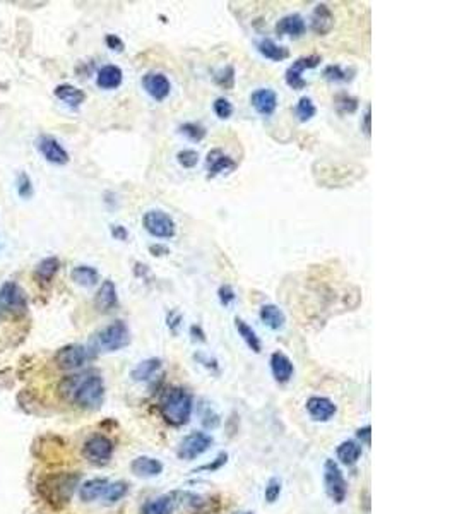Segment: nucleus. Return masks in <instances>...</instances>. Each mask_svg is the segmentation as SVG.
I'll return each instance as SVG.
<instances>
[{
  "instance_id": "b1692460",
  "label": "nucleus",
  "mask_w": 457,
  "mask_h": 514,
  "mask_svg": "<svg viewBox=\"0 0 457 514\" xmlns=\"http://www.w3.org/2000/svg\"><path fill=\"white\" fill-rule=\"evenodd\" d=\"M337 459H339L343 465L353 466L360 461L362 458L363 450L362 444L356 443V440H343V443L337 446Z\"/></svg>"
},
{
  "instance_id": "dca6fc26",
  "label": "nucleus",
  "mask_w": 457,
  "mask_h": 514,
  "mask_svg": "<svg viewBox=\"0 0 457 514\" xmlns=\"http://www.w3.org/2000/svg\"><path fill=\"white\" fill-rule=\"evenodd\" d=\"M307 412L316 422H329L336 415V405L324 396H312L307 400Z\"/></svg>"
},
{
  "instance_id": "e433bc0d",
  "label": "nucleus",
  "mask_w": 457,
  "mask_h": 514,
  "mask_svg": "<svg viewBox=\"0 0 457 514\" xmlns=\"http://www.w3.org/2000/svg\"><path fill=\"white\" fill-rule=\"evenodd\" d=\"M180 132L189 137L190 141H194V143H201L206 137V129L201 124H195V122H187V124L180 125Z\"/></svg>"
},
{
  "instance_id": "a878e982",
  "label": "nucleus",
  "mask_w": 457,
  "mask_h": 514,
  "mask_svg": "<svg viewBox=\"0 0 457 514\" xmlns=\"http://www.w3.org/2000/svg\"><path fill=\"white\" fill-rule=\"evenodd\" d=\"M53 93H55V97L59 98L60 102H64L65 105L72 106V109L79 106L80 103H84V99H86L84 91L79 90V88L72 86V84H59Z\"/></svg>"
},
{
  "instance_id": "9d476101",
  "label": "nucleus",
  "mask_w": 457,
  "mask_h": 514,
  "mask_svg": "<svg viewBox=\"0 0 457 514\" xmlns=\"http://www.w3.org/2000/svg\"><path fill=\"white\" fill-rule=\"evenodd\" d=\"M321 62H322V59L318 55L300 57V59L295 60V62L288 67L286 74H284V79H286L288 86L293 88V90H303V88L307 86V81L303 79V76H302L303 71L317 67Z\"/></svg>"
},
{
  "instance_id": "a211bd4d",
  "label": "nucleus",
  "mask_w": 457,
  "mask_h": 514,
  "mask_svg": "<svg viewBox=\"0 0 457 514\" xmlns=\"http://www.w3.org/2000/svg\"><path fill=\"white\" fill-rule=\"evenodd\" d=\"M271 370L272 375H274L276 381L279 384H286V382L291 381L295 374V367L293 362L290 360V356L284 355L283 352H274L271 355Z\"/></svg>"
},
{
  "instance_id": "3c124183",
  "label": "nucleus",
  "mask_w": 457,
  "mask_h": 514,
  "mask_svg": "<svg viewBox=\"0 0 457 514\" xmlns=\"http://www.w3.org/2000/svg\"><path fill=\"white\" fill-rule=\"evenodd\" d=\"M233 514H253V513H248V511H237V513H233Z\"/></svg>"
},
{
  "instance_id": "4c0bfd02",
  "label": "nucleus",
  "mask_w": 457,
  "mask_h": 514,
  "mask_svg": "<svg viewBox=\"0 0 457 514\" xmlns=\"http://www.w3.org/2000/svg\"><path fill=\"white\" fill-rule=\"evenodd\" d=\"M281 490H283V483L279 478H271L266 485V492H264V497L269 504H274L278 501L279 496H281Z\"/></svg>"
},
{
  "instance_id": "8fccbe9b",
  "label": "nucleus",
  "mask_w": 457,
  "mask_h": 514,
  "mask_svg": "<svg viewBox=\"0 0 457 514\" xmlns=\"http://www.w3.org/2000/svg\"><path fill=\"white\" fill-rule=\"evenodd\" d=\"M149 251L153 252V256H167L168 252H170V251H168L167 245H160V244L151 245V247H149Z\"/></svg>"
},
{
  "instance_id": "ea45409f",
  "label": "nucleus",
  "mask_w": 457,
  "mask_h": 514,
  "mask_svg": "<svg viewBox=\"0 0 457 514\" xmlns=\"http://www.w3.org/2000/svg\"><path fill=\"white\" fill-rule=\"evenodd\" d=\"M213 109L214 113H216L220 118H223V120H226V118H230L233 115V105L226 98H218L216 102H214Z\"/></svg>"
},
{
  "instance_id": "37998d69",
  "label": "nucleus",
  "mask_w": 457,
  "mask_h": 514,
  "mask_svg": "<svg viewBox=\"0 0 457 514\" xmlns=\"http://www.w3.org/2000/svg\"><path fill=\"white\" fill-rule=\"evenodd\" d=\"M216 83L223 88H232L233 83H235V71H233V67H226L225 71H221L216 76Z\"/></svg>"
},
{
  "instance_id": "aec40b11",
  "label": "nucleus",
  "mask_w": 457,
  "mask_h": 514,
  "mask_svg": "<svg viewBox=\"0 0 457 514\" xmlns=\"http://www.w3.org/2000/svg\"><path fill=\"white\" fill-rule=\"evenodd\" d=\"M307 32L305 19L300 14H288L283 19H279L278 25H276V33L281 34V36H293L298 38Z\"/></svg>"
},
{
  "instance_id": "bb28decb",
  "label": "nucleus",
  "mask_w": 457,
  "mask_h": 514,
  "mask_svg": "<svg viewBox=\"0 0 457 514\" xmlns=\"http://www.w3.org/2000/svg\"><path fill=\"white\" fill-rule=\"evenodd\" d=\"M257 50L260 52V55L266 57L269 60H274V62H281V60L288 59L290 57V52L288 48L281 47L278 45L276 41H272L271 38H262V40L257 43Z\"/></svg>"
},
{
  "instance_id": "9b49d317",
  "label": "nucleus",
  "mask_w": 457,
  "mask_h": 514,
  "mask_svg": "<svg viewBox=\"0 0 457 514\" xmlns=\"http://www.w3.org/2000/svg\"><path fill=\"white\" fill-rule=\"evenodd\" d=\"M36 149L48 163L52 165H65L69 163V153L55 137L40 136L36 139Z\"/></svg>"
},
{
  "instance_id": "ddd939ff",
  "label": "nucleus",
  "mask_w": 457,
  "mask_h": 514,
  "mask_svg": "<svg viewBox=\"0 0 457 514\" xmlns=\"http://www.w3.org/2000/svg\"><path fill=\"white\" fill-rule=\"evenodd\" d=\"M142 88L146 90V93L149 95L156 102H163L170 97L171 84L170 81L161 72H148V74L142 78Z\"/></svg>"
},
{
  "instance_id": "72a5a7b5",
  "label": "nucleus",
  "mask_w": 457,
  "mask_h": 514,
  "mask_svg": "<svg viewBox=\"0 0 457 514\" xmlns=\"http://www.w3.org/2000/svg\"><path fill=\"white\" fill-rule=\"evenodd\" d=\"M295 113H297L300 122H307L317 113V109H316V105H314L312 99H310L309 97H303V98H300L297 106H295Z\"/></svg>"
},
{
  "instance_id": "c85d7f7f",
  "label": "nucleus",
  "mask_w": 457,
  "mask_h": 514,
  "mask_svg": "<svg viewBox=\"0 0 457 514\" xmlns=\"http://www.w3.org/2000/svg\"><path fill=\"white\" fill-rule=\"evenodd\" d=\"M174 496H160L146 502L141 514H171L174 513Z\"/></svg>"
},
{
  "instance_id": "6ab92c4d",
  "label": "nucleus",
  "mask_w": 457,
  "mask_h": 514,
  "mask_svg": "<svg viewBox=\"0 0 457 514\" xmlns=\"http://www.w3.org/2000/svg\"><path fill=\"white\" fill-rule=\"evenodd\" d=\"M310 28L318 36H325L334 28V14L325 4H318L310 18Z\"/></svg>"
},
{
  "instance_id": "20e7f679",
  "label": "nucleus",
  "mask_w": 457,
  "mask_h": 514,
  "mask_svg": "<svg viewBox=\"0 0 457 514\" xmlns=\"http://www.w3.org/2000/svg\"><path fill=\"white\" fill-rule=\"evenodd\" d=\"M130 343L129 326L124 321H115L98 331L93 338V347L98 352H117Z\"/></svg>"
},
{
  "instance_id": "6e6552de",
  "label": "nucleus",
  "mask_w": 457,
  "mask_h": 514,
  "mask_svg": "<svg viewBox=\"0 0 457 514\" xmlns=\"http://www.w3.org/2000/svg\"><path fill=\"white\" fill-rule=\"evenodd\" d=\"M90 359V348L83 347V345H67V347H62L57 352L55 363L62 370H76L80 369Z\"/></svg>"
},
{
  "instance_id": "a19ab883",
  "label": "nucleus",
  "mask_w": 457,
  "mask_h": 514,
  "mask_svg": "<svg viewBox=\"0 0 457 514\" xmlns=\"http://www.w3.org/2000/svg\"><path fill=\"white\" fill-rule=\"evenodd\" d=\"M17 193H19V195H21V197H24V199L31 197V195H33L31 179H29L26 174L19 175V179H17Z\"/></svg>"
},
{
  "instance_id": "09e8293b",
  "label": "nucleus",
  "mask_w": 457,
  "mask_h": 514,
  "mask_svg": "<svg viewBox=\"0 0 457 514\" xmlns=\"http://www.w3.org/2000/svg\"><path fill=\"white\" fill-rule=\"evenodd\" d=\"M370 120H372V110H370V106H367V110H365V115H363V132L367 134V136H370V130H372Z\"/></svg>"
},
{
  "instance_id": "c756f323",
  "label": "nucleus",
  "mask_w": 457,
  "mask_h": 514,
  "mask_svg": "<svg viewBox=\"0 0 457 514\" xmlns=\"http://www.w3.org/2000/svg\"><path fill=\"white\" fill-rule=\"evenodd\" d=\"M161 360L160 359H148L144 362H141L136 369L132 370V379L134 381H149V379L155 377L161 369Z\"/></svg>"
},
{
  "instance_id": "49530a36",
  "label": "nucleus",
  "mask_w": 457,
  "mask_h": 514,
  "mask_svg": "<svg viewBox=\"0 0 457 514\" xmlns=\"http://www.w3.org/2000/svg\"><path fill=\"white\" fill-rule=\"evenodd\" d=\"M111 235H113L117 240H127L129 232H127L122 225H111Z\"/></svg>"
},
{
  "instance_id": "5701e85b",
  "label": "nucleus",
  "mask_w": 457,
  "mask_h": 514,
  "mask_svg": "<svg viewBox=\"0 0 457 514\" xmlns=\"http://www.w3.org/2000/svg\"><path fill=\"white\" fill-rule=\"evenodd\" d=\"M259 317L269 329H272V331H279V329H283L284 322H286V316H284V312L274 304H266L260 307Z\"/></svg>"
},
{
  "instance_id": "0eeeda50",
  "label": "nucleus",
  "mask_w": 457,
  "mask_h": 514,
  "mask_svg": "<svg viewBox=\"0 0 457 514\" xmlns=\"http://www.w3.org/2000/svg\"><path fill=\"white\" fill-rule=\"evenodd\" d=\"M211 446H213V437L209 434H206V432H190L189 436L182 439L176 454H178L180 459L192 461V459L199 458L206 451H209Z\"/></svg>"
},
{
  "instance_id": "f704fd0d",
  "label": "nucleus",
  "mask_w": 457,
  "mask_h": 514,
  "mask_svg": "<svg viewBox=\"0 0 457 514\" xmlns=\"http://www.w3.org/2000/svg\"><path fill=\"white\" fill-rule=\"evenodd\" d=\"M334 103H336L337 112H339L341 115L355 113L356 109H358V99H356L355 97H351V95H348V93L337 95L336 99H334Z\"/></svg>"
},
{
  "instance_id": "58836bf2",
  "label": "nucleus",
  "mask_w": 457,
  "mask_h": 514,
  "mask_svg": "<svg viewBox=\"0 0 457 514\" xmlns=\"http://www.w3.org/2000/svg\"><path fill=\"white\" fill-rule=\"evenodd\" d=\"M176 160L183 168H194L199 163V155L194 149H183V151L176 155Z\"/></svg>"
},
{
  "instance_id": "f257e3e1",
  "label": "nucleus",
  "mask_w": 457,
  "mask_h": 514,
  "mask_svg": "<svg viewBox=\"0 0 457 514\" xmlns=\"http://www.w3.org/2000/svg\"><path fill=\"white\" fill-rule=\"evenodd\" d=\"M60 396L65 401L76 403L80 408H98L105 398V384L101 375L93 370L72 374L62 379L59 386Z\"/></svg>"
},
{
  "instance_id": "a18cd8bd",
  "label": "nucleus",
  "mask_w": 457,
  "mask_h": 514,
  "mask_svg": "<svg viewBox=\"0 0 457 514\" xmlns=\"http://www.w3.org/2000/svg\"><path fill=\"white\" fill-rule=\"evenodd\" d=\"M356 436H358V439L362 440V444H367V446H370L372 443V427L370 425H365V427L358 429V432H356Z\"/></svg>"
},
{
  "instance_id": "79ce46f5",
  "label": "nucleus",
  "mask_w": 457,
  "mask_h": 514,
  "mask_svg": "<svg viewBox=\"0 0 457 514\" xmlns=\"http://www.w3.org/2000/svg\"><path fill=\"white\" fill-rule=\"evenodd\" d=\"M218 297H220V302L225 307L232 305L233 302H235L237 295H235V290L232 289L230 285H223L220 286V290H218Z\"/></svg>"
},
{
  "instance_id": "cd10ccee",
  "label": "nucleus",
  "mask_w": 457,
  "mask_h": 514,
  "mask_svg": "<svg viewBox=\"0 0 457 514\" xmlns=\"http://www.w3.org/2000/svg\"><path fill=\"white\" fill-rule=\"evenodd\" d=\"M235 328H237L238 335L241 336V340L245 341V345H247V347L251 348L253 354H260V352H262V343H260V338L257 336L255 331H253L252 326H248L247 322H245L244 319H240V317H237V319H235Z\"/></svg>"
},
{
  "instance_id": "f8f14e48",
  "label": "nucleus",
  "mask_w": 457,
  "mask_h": 514,
  "mask_svg": "<svg viewBox=\"0 0 457 514\" xmlns=\"http://www.w3.org/2000/svg\"><path fill=\"white\" fill-rule=\"evenodd\" d=\"M0 307L6 310H24L28 307L24 290L14 282L3 283L0 289Z\"/></svg>"
},
{
  "instance_id": "1a4fd4ad",
  "label": "nucleus",
  "mask_w": 457,
  "mask_h": 514,
  "mask_svg": "<svg viewBox=\"0 0 457 514\" xmlns=\"http://www.w3.org/2000/svg\"><path fill=\"white\" fill-rule=\"evenodd\" d=\"M83 452L93 465H106L113 454V443L105 436H93L86 440Z\"/></svg>"
},
{
  "instance_id": "473e14b6",
  "label": "nucleus",
  "mask_w": 457,
  "mask_h": 514,
  "mask_svg": "<svg viewBox=\"0 0 457 514\" xmlns=\"http://www.w3.org/2000/svg\"><path fill=\"white\" fill-rule=\"evenodd\" d=\"M127 492H129V485H127L125 482H113L108 483L103 499H105L106 504H115V502L120 501Z\"/></svg>"
},
{
  "instance_id": "393cba45",
  "label": "nucleus",
  "mask_w": 457,
  "mask_h": 514,
  "mask_svg": "<svg viewBox=\"0 0 457 514\" xmlns=\"http://www.w3.org/2000/svg\"><path fill=\"white\" fill-rule=\"evenodd\" d=\"M108 480L106 478H91V480L84 482L80 485L79 496L84 502H93L96 499L105 496V490L108 487Z\"/></svg>"
},
{
  "instance_id": "2eb2a0df",
  "label": "nucleus",
  "mask_w": 457,
  "mask_h": 514,
  "mask_svg": "<svg viewBox=\"0 0 457 514\" xmlns=\"http://www.w3.org/2000/svg\"><path fill=\"white\" fill-rule=\"evenodd\" d=\"M251 103L257 113L269 117L278 109V95H276V91L269 90V88H260V90H255L252 93Z\"/></svg>"
},
{
  "instance_id": "4be33fe9",
  "label": "nucleus",
  "mask_w": 457,
  "mask_h": 514,
  "mask_svg": "<svg viewBox=\"0 0 457 514\" xmlns=\"http://www.w3.org/2000/svg\"><path fill=\"white\" fill-rule=\"evenodd\" d=\"M122 79H124V72L118 65H105L96 76V84L101 90H117L122 84Z\"/></svg>"
},
{
  "instance_id": "f03ea898",
  "label": "nucleus",
  "mask_w": 457,
  "mask_h": 514,
  "mask_svg": "<svg viewBox=\"0 0 457 514\" xmlns=\"http://www.w3.org/2000/svg\"><path fill=\"white\" fill-rule=\"evenodd\" d=\"M192 396L183 387L174 386L168 387L160 400V412L164 420L170 425L180 427V425L189 424L192 417Z\"/></svg>"
},
{
  "instance_id": "de8ad7c7",
  "label": "nucleus",
  "mask_w": 457,
  "mask_h": 514,
  "mask_svg": "<svg viewBox=\"0 0 457 514\" xmlns=\"http://www.w3.org/2000/svg\"><path fill=\"white\" fill-rule=\"evenodd\" d=\"M226 458H228V456H226V452H223V454H220V456H218V461L216 463H213V465H204V466H201V468H199V471H202V470H211V471H214V470H218V468H220L221 465H225V463H226Z\"/></svg>"
},
{
  "instance_id": "7c9ffc66",
  "label": "nucleus",
  "mask_w": 457,
  "mask_h": 514,
  "mask_svg": "<svg viewBox=\"0 0 457 514\" xmlns=\"http://www.w3.org/2000/svg\"><path fill=\"white\" fill-rule=\"evenodd\" d=\"M72 282L78 283L80 286H94L99 282V273L94 270L93 266H78L72 270Z\"/></svg>"
},
{
  "instance_id": "2f4dec72",
  "label": "nucleus",
  "mask_w": 457,
  "mask_h": 514,
  "mask_svg": "<svg viewBox=\"0 0 457 514\" xmlns=\"http://www.w3.org/2000/svg\"><path fill=\"white\" fill-rule=\"evenodd\" d=\"M60 268V261L57 257H47V259L41 261L40 264L34 270V276L40 283H50L53 279V276L57 275Z\"/></svg>"
},
{
  "instance_id": "f3484780",
  "label": "nucleus",
  "mask_w": 457,
  "mask_h": 514,
  "mask_svg": "<svg viewBox=\"0 0 457 514\" xmlns=\"http://www.w3.org/2000/svg\"><path fill=\"white\" fill-rule=\"evenodd\" d=\"M117 305H118L117 286H115V283L111 282V279H105L94 297L96 310H99V312H103V314H108Z\"/></svg>"
},
{
  "instance_id": "c03bdc74",
  "label": "nucleus",
  "mask_w": 457,
  "mask_h": 514,
  "mask_svg": "<svg viewBox=\"0 0 457 514\" xmlns=\"http://www.w3.org/2000/svg\"><path fill=\"white\" fill-rule=\"evenodd\" d=\"M105 43L110 50H117V52H122V50H124V41H122L117 34H106Z\"/></svg>"
},
{
  "instance_id": "c9c22d12",
  "label": "nucleus",
  "mask_w": 457,
  "mask_h": 514,
  "mask_svg": "<svg viewBox=\"0 0 457 514\" xmlns=\"http://www.w3.org/2000/svg\"><path fill=\"white\" fill-rule=\"evenodd\" d=\"M324 78L332 81V83H348L353 76H349L348 69H343L341 65H328L324 69Z\"/></svg>"
},
{
  "instance_id": "7ed1b4c3",
  "label": "nucleus",
  "mask_w": 457,
  "mask_h": 514,
  "mask_svg": "<svg viewBox=\"0 0 457 514\" xmlns=\"http://www.w3.org/2000/svg\"><path fill=\"white\" fill-rule=\"evenodd\" d=\"M79 480L78 473H53L40 482L38 490L50 506L64 508L74 496L76 489L79 487Z\"/></svg>"
},
{
  "instance_id": "412c9836",
  "label": "nucleus",
  "mask_w": 457,
  "mask_h": 514,
  "mask_svg": "<svg viewBox=\"0 0 457 514\" xmlns=\"http://www.w3.org/2000/svg\"><path fill=\"white\" fill-rule=\"evenodd\" d=\"M132 473L137 475V477L142 478H153V477H158V475L163 471V463L160 459L151 458V456H139L132 461Z\"/></svg>"
},
{
  "instance_id": "423d86ee",
  "label": "nucleus",
  "mask_w": 457,
  "mask_h": 514,
  "mask_svg": "<svg viewBox=\"0 0 457 514\" xmlns=\"http://www.w3.org/2000/svg\"><path fill=\"white\" fill-rule=\"evenodd\" d=\"M144 228L156 239H174L176 233V225L174 218L161 209H151L142 218Z\"/></svg>"
},
{
  "instance_id": "39448f33",
  "label": "nucleus",
  "mask_w": 457,
  "mask_h": 514,
  "mask_svg": "<svg viewBox=\"0 0 457 514\" xmlns=\"http://www.w3.org/2000/svg\"><path fill=\"white\" fill-rule=\"evenodd\" d=\"M324 487L325 494L336 504H343L348 496V483L339 465L334 459H325L324 463Z\"/></svg>"
},
{
  "instance_id": "4468645a",
  "label": "nucleus",
  "mask_w": 457,
  "mask_h": 514,
  "mask_svg": "<svg viewBox=\"0 0 457 514\" xmlns=\"http://www.w3.org/2000/svg\"><path fill=\"white\" fill-rule=\"evenodd\" d=\"M237 168V163L230 156H226L221 149H213V151L207 153L206 160V170L207 177L214 179L221 174H228Z\"/></svg>"
}]
</instances>
